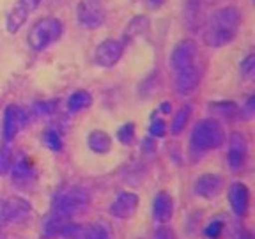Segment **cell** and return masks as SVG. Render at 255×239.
<instances>
[{
  "label": "cell",
  "instance_id": "22",
  "mask_svg": "<svg viewBox=\"0 0 255 239\" xmlns=\"http://www.w3.org/2000/svg\"><path fill=\"white\" fill-rule=\"evenodd\" d=\"M147 28H149L147 16H136V18H133V20L128 23L126 32H124V41H131V39H135V37L142 36V34L147 32Z\"/></svg>",
  "mask_w": 255,
  "mask_h": 239
},
{
  "label": "cell",
  "instance_id": "7",
  "mask_svg": "<svg viewBox=\"0 0 255 239\" xmlns=\"http://www.w3.org/2000/svg\"><path fill=\"white\" fill-rule=\"evenodd\" d=\"M30 215V202L21 197H5L0 200V223H21Z\"/></svg>",
  "mask_w": 255,
  "mask_h": 239
},
{
  "label": "cell",
  "instance_id": "9",
  "mask_svg": "<svg viewBox=\"0 0 255 239\" xmlns=\"http://www.w3.org/2000/svg\"><path fill=\"white\" fill-rule=\"evenodd\" d=\"M136 209H138V195L133 191H119L108 206L110 215L119 220H128L135 216Z\"/></svg>",
  "mask_w": 255,
  "mask_h": 239
},
{
  "label": "cell",
  "instance_id": "24",
  "mask_svg": "<svg viewBox=\"0 0 255 239\" xmlns=\"http://www.w3.org/2000/svg\"><path fill=\"white\" fill-rule=\"evenodd\" d=\"M85 239H112V231L108 223L105 222H94L89 225L85 231Z\"/></svg>",
  "mask_w": 255,
  "mask_h": 239
},
{
  "label": "cell",
  "instance_id": "40",
  "mask_svg": "<svg viewBox=\"0 0 255 239\" xmlns=\"http://www.w3.org/2000/svg\"><path fill=\"white\" fill-rule=\"evenodd\" d=\"M0 239H5V234H4V229L0 227Z\"/></svg>",
  "mask_w": 255,
  "mask_h": 239
},
{
  "label": "cell",
  "instance_id": "20",
  "mask_svg": "<svg viewBox=\"0 0 255 239\" xmlns=\"http://www.w3.org/2000/svg\"><path fill=\"white\" fill-rule=\"evenodd\" d=\"M64 223H66V220L59 218V216H55L53 213H50V215L43 220L41 236H43L44 239H55L57 236L60 234V231H62Z\"/></svg>",
  "mask_w": 255,
  "mask_h": 239
},
{
  "label": "cell",
  "instance_id": "26",
  "mask_svg": "<svg viewBox=\"0 0 255 239\" xmlns=\"http://www.w3.org/2000/svg\"><path fill=\"white\" fill-rule=\"evenodd\" d=\"M12 161H14V156H12L11 145H9V142H2L0 143V175L9 174Z\"/></svg>",
  "mask_w": 255,
  "mask_h": 239
},
{
  "label": "cell",
  "instance_id": "19",
  "mask_svg": "<svg viewBox=\"0 0 255 239\" xmlns=\"http://www.w3.org/2000/svg\"><path fill=\"white\" fill-rule=\"evenodd\" d=\"M206 18H204V9L200 5V2H193L191 0L186 7V12H184V21L190 27V30H199L200 27H204L206 23Z\"/></svg>",
  "mask_w": 255,
  "mask_h": 239
},
{
  "label": "cell",
  "instance_id": "15",
  "mask_svg": "<svg viewBox=\"0 0 255 239\" xmlns=\"http://www.w3.org/2000/svg\"><path fill=\"white\" fill-rule=\"evenodd\" d=\"M223 188V177L218 174H202L197 177L193 184V191L202 199H213L222 191Z\"/></svg>",
  "mask_w": 255,
  "mask_h": 239
},
{
  "label": "cell",
  "instance_id": "6",
  "mask_svg": "<svg viewBox=\"0 0 255 239\" xmlns=\"http://www.w3.org/2000/svg\"><path fill=\"white\" fill-rule=\"evenodd\" d=\"M107 11L100 0H80L76 7V20L87 30L100 28L105 23Z\"/></svg>",
  "mask_w": 255,
  "mask_h": 239
},
{
  "label": "cell",
  "instance_id": "2",
  "mask_svg": "<svg viewBox=\"0 0 255 239\" xmlns=\"http://www.w3.org/2000/svg\"><path fill=\"white\" fill-rule=\"evenodd\" d=\"M225 142V131L215 119H200L195 122L190 133V152L193 156H202Z\"/></svg>",
  "mask_w": 255,
  "mask_h": 239
},
{
  "label": "cell",
  "instance_id": "34",
  "mask_svg": "<svg viewBox=\"0 0 255 239\" xmlns=\"http://www.w3.org/2000/svg\"><path fill=\"white\" fill-rule=\"evenodd\" d=\"M254 103H255V98H254V96H250V98H248V101H247V105H245L243 108H239V110H241V114H245V117H247V119H252V117H254Z\"/></svg>",
  "mask_w": 255,
  "mask_h": 239
},
{
  "label": "cell",
  "instance_id": "37",
  "mask_svg": "<svg viewBox=\"0 0 255 239\" xmlns=\"http://www.w3.org/2000/svg\"><path fill=\"white\" fill-rule=\"evenodd\" d=\"M170 110H172L170 103H161V107H159V112H163L165 116H168V114H170Z\"/></svg>",
  "mask_w": 255,
  "mask_h": 239
},
{
  "label": "cell",
  "instance_id": "30",
  "mask_svg": "<svg viewBox=\"0 0 255 239\" xmlns=\"http://www.w3.org/2000/svg\"><path fill=\"white\" fill-rule=\"evenodd\" d=\"M223 229H225L223 220L216 218V220H213V222L207 223L206 229H204V234H206V238H209V239H218L220 236H222Z\"/></svg>",
  "mask_w": 255,
  "mask_h": 239
},
{
  "label": "cell",
  "instance_id": "1",
  "mask_svg": "<svg viewBox=\"0 0 255 239\" xmlns=\"http://www.w3.org/2000/svg\"><path fill=\"white\" fill-rule=\"evenodd\" d=\"M241 25V11L234 5H223L211 12L204 23V43L207 46L222 48L238 36Z\"/></svg>",
  "mask_w": 255,
  "mask_h": 239
},
{
  "label": "cell",
  "instance_id": "13",
  "mask_svg": "<svg viewBox=\"0 0 255 239\" xmlns=\"http://www.w3.org/2000/svg\"><path fill=\"white\" fill-rule=\"evenodd\" d=\"M9 172H11L12 183L18 188H28L34 183V179H36V170H34L32 163L25 156H18L12 161V167Z\"/></svg>",
  "mask_w": 255,
  "mask_h": 239
},
{
  "label": "cell",
  "instance_id": "8",
  "mask_svg": "<svg viewBox=\"0 0 255 239\" xmlns=\"http://www.w3.org/2000/svg\"><path fill=\"white\" fill-rule=\"evenodd\" d=\"M28 120V114L20 105H7L4 110V120H2V136L4 142H11L16 135L23 129Z\"/></svg>",
  "mask_w": 255,
  "mask_h": 239
},
{
  "label": "cell",
  "instance_id": "10",
  "mask_svg": "<svg viewBox=\"0 0 255 239\" xmlns=\"http://www.w3.org/2000/svg\"><path fill=\"white\" fill-rule=\"evenodd\" d=\"M227 200L238 218H245L250 209V190L241 181H234L227 190Z\"/></svg>",
  "mask_w": 255,
  "mask_h": 239
},
{
  "label": "cell",
  "instance_id": "11",
  "mask_svg": "<svg viewBox=\"0 0 255 239\" xmlns=\"http://www.w3.org/2000/svg\"><path fill=\"white\" fill-rule=\"evenodd\" d=\"M124 52V43L117 39H105L103 43H100L96 46L94 52V59L96 64L101 66V68H112L116 66L121 60Z\"/></svg>",
  "mask_w": 255,
  "mask_h": 239
},
{
  "label": "cell",
  "instance_id": "12",
  "mask_svg": "<svg viewBox=\"0 0 255 239\" xmlns=\"http://www.w3.org/2000/svg\"><path fill=\"white\" fill-rule=\"evenodd\" d=\"M247 159V140L241 133H232L227 142V165L234 174L241 172Z\"/></svg>",
  "mask_w": 255,
  "mask_h": 239
},
{
  "label": "cell",
  "instance_id": "31",
  "mask_svg": "<svg viewBox=\"0 0 255 239\" xmlns=\"http://www.w3.org/2000/svg\"><path fill=\"white\" fill-rule=\"evenodd\" d=\"M239 71H241V76H243V78H252V76L255 75V55L254 53H250V55H247L243 60H241V64H239Z\"/></svg>",
  "mask_w": 255,
  "mask_h": 239
},
{
  "label": "cell",
  "instance_id": "32",
  "mask_svg": "<svg viewBox=\"0 0 255 239\" xmlns=\"http://www.w3.org/2000/svg\"><path fill=\"white\" fill-rule=\"evenodd\" d=\"M168 131L167 127V122H165L163 119H159V117H152L151 120V127H149V133H151L152 136H156V138H161V136H165Z\"/></svg>",
  "mask_w": 255,
  "mask_h": 239
},
{
  "label": "cell",
  "instance_id": "39",
  "mask_svg": "<svg viewBox=\"0 0 255 239\" xmlns=\"http://www.w3.org/2000/svg\"><path fill=\"white\" fill-rule=\"evenodd\" d=\"M238 239H254V236H252L250 232H241V236H239Z\"/></svg>",
  "mask_w": 255,
  "mask_h": 239
},
{
  "label": "cell",
  "instance_id": "38",
  "mask_svg": "<svg viewBox=\"0 0 255 239\" xmlns=\"http://www.w3.org/2000/svg\"><path fill=\"white\" fill-rule=\"evenodd\" d=\"M161 4H163V0H149V7L152 9H158Z\"/></svg>",
  "mask_w": 255,
  "mask_h": 239
},
{
  "label": "cell",
  "instance_id": "14",
  "mask_svg": "<svg viewBox=\"0 0 255 239\" xmlns=\"http://www.w3.org/2000/svg\"><path fill=\"white\" fill-rule=\"evenodd\" d=\"M174 75H175V78H174L175 91L183 96H188L199 87L200 78H202V69H200V66L197 64V66H193V68L184 69V71H179V73H174Z\"/></svg>",
  "mask_w": 255,
  "mask_h": 239
},
{
  "label": "cell",
  "instance_id": "21",
  "mask_svg": "<svg viewBox=\"0 0 255 239\" xmlns=\"http://www.w3.org/2000/svg\"><path fill=\"white\" fill-rule=\"evenodd\" d=\"M92 105V96L89 91H76L68 98V110L71 114H78V112L85 110Z\"/></svg>",
  "mask_w": 255,
  "mask_h": 239
},
{
  "label": "cell",
  "instance_id": "16",
  "mask_svg": "<svg viewBox=\"0 0 255 239\" xmlns=\"http://www.w3.org/2000/svg\"><path fill=\"white\" fill-rule=\"evenodd\" d=\"M174 215V199L168 191H158L152 200V216L158 223L165 225L172 220Z\"/></svg>",
  "mask_w": 255,
  "mask_h": 239
},
{
  "label": "cell",
  "instance_id": "29",
  "mask_svg": "<svg viewBox=\"0 0 255 239\" xmlns=\"http://www.w3.org/2000/svg\"><path fill=\"white\" fill-rule=\"evenodd\" d=\"M117 140H119L123 145H129V143L135 142V124L126 122L117 129Z\"/></svg>",
  "mask_w": 255,
  "mask_h": 239
},
{
  "label": "cell",
  "instance_id": "3",
  "mask_svg": "<svg viewBox=\"0 0 255 239\" xmlns=\"http://www.w3.org/2000/svg\"><path fill=\"white\" fill-rule=\"evenodd\" d=\"M89 204H91V195H89V191L85 188L68 186L59 190L53 195L52 211L50 213H53L55 216L68 222L73 216L84 213L89 207Z\"/></svg>",
  "mask_w": 255,
  "mask_h": 239
},
{
  "label": "cell",
  "instance_id": "36",
  "mask_svg": "<svg viewBox=\"0 0 255 239\" xmlns=\"http://www.w3.org/2000/svg\"><path fill=\"white\" fill-rule=\"evenodd\" d=\"M154 239H174V234H172L170 229L159 227L158 231L154 232Z\"/></svg>",
  "mask_w": 255,
  "mask_h": 239
},
{
  "label": "cell",
  "instance_id": "18",
  "mask_svg": "<svg viewBox=\"0 0 255 239\" xmlns=\"http://www.w3.org/2000/svg\"><path fill=\"white\" fill-rule=\"evenodd\" d=\"M28 14H30V12H28L23 5H20L18 2H16V4L12 5L11 11H9L7 18H5V28H7L9 34H14V32L20 30V28L25 25V21H27Z\"/></svg>",
  "mask_w": 255,
  "mask_h": 239
},
{
  "label": "cell",
  "instance_id": "33",
  "mask_svg": "<svg viewBox=\"0 0 255 239\" xmlns=\"http://www.w3.org/2000/svg\"><path fill=\"white\" fill-rule=\"evenodd\" d=\"M53 108H55V103H39V105H36V114L41 117L52 116Z\"/></svg>",
  "mask_w": 255,
  "mask_h": 239
},
{
  "label": "cell",
  "instance_id": "35",
  "mask_svg": "<svg viewBox=\"0 0 255 239\" xmlns=\"http://www.w3.org/2000/svg\"><path fill=\"white\" fill-rule=\"evenodd\" d=\"M41 2H43V0H18V4L23 5V7L27 9L28 12L36 11V9L41 5Z\"/></svg>",
  "mask_w": 255,
  "mask_h": 239
},
{
  "label": "cell",
  "instance_id": "27",
  "mask_svg": "<svg viewBox=\"0 0 255 239\" xmlns=\"http://www.w3.org/2000/svg\"><path fill=\"white\" fill-rule=\"evenodd\" d=\"M209 108L215 110L218 116L227 117V119H231V117H234L236 114H239V107L236 103H232V101H220V103H213V105H209Z\"/></svg>",
  "mask_w": 255,
  "mask_h": 239
},
{
  "label": "cell",
  "instance_id": "4",
  "mask_svg": "<svg viewBox=\"0 0 255 239\" xmlns=\"http://www.w3.org/2000/svg\"><path fill=\"white\" fill-rule=\"evenodd\" d=\"M62 30H64V25L59 18L46 16V18L37 20L30 27L27 36V43L34 52H41V50L48 48L50 44L57 43L60 39V36H62Z\"/></svg>",
  "mask_w": 255,
  "mask_h": 239
},
{
  "label": "cell",
  "instance_id": "17",
  "mask_svg": "<svg viewBox=\"0 0 255 239\" xmlns=\"http://www.w3.org/2000/svg\"><path fill=\"white\" fill-rule=\"evenodd\" d=\"M87 145L92 152H96V154H107V152L112 149V138L108 133L103 131V129H94V131L89 133Z\"/></svg>",
  "mask_w": 255,
  "mask_h": 239
},
{
  "label": "cell",
  "instance_id": "23",
  "mask_svg": "<svg viewBox=\"0 0 255 239\" xmlns=\"http://www.w3.org/2000/svg\"><path fill=\"white\" fill-rule=\"evenodd\" d=\"M190 116H191V107H190V105H184V107L179 108V112L174 116L172 124H170V133H172V135H179V133H183V129L186 127L188 120H190Z\"/></svg>",
  "mask_w": 255,
  "mask_h": 239
},
{
  "label": "cell",
  "instance_id": "25",
  "mask_svg": "<svg viewBox=\"0 0 255 239\" xmlns=\"http://www.w3.org/2000/svg\"><path fill=\"white\" fill-rule=\"evenodd\" d=\"M43 142L44 145H46L50 151H62V135H60L59 129H55V127H48V129H44L43 133Z\"/></svg>",
  "mask_w": 255,
  "mask_h": 239
},
{
  "label": "cell",
  "instance_id": "5",
  "mask_svg": "<svg viewBox=\"0 0 255 239\" xmlns=\"http://www.w3.org/2000/svg\"><path fill=\"white\" fill-rule=\"evenodd\" d=\"M170 68L174 73L184 71L199 64V46L193 39H184L177 43V46L170 53Z\"/></svg>",
  "mask_w": 255,
  "mask_h": 239
},
{
  "label": "cell",
  "instance_id": "28",
  "mask_svg": "<svg viewBox=\"0 0 255 239\" xmlns=\"http://www.w3.org/2000/svg\"><path fill=\"white\" fill-rule=\"evenodd\" d=\"M59 236L62 239H85V231L80 225H76V223L66 222Z\"/></svg>",
  "mask_w": 255,
  "mask_h": 239
}]
</instances>
